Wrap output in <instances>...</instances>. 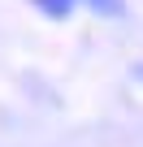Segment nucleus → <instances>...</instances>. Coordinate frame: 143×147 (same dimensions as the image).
<instances>
[{
	"mask_svg": "<svg viewBox=\"0 0 143 147\" xmlns=\"http://www.w3.org/2000/svg\"><path fill=\"white\" fill-rule=\"evenodd\" d=\"M35 5H39V13H48V18H69L74 0H35Z\"/></svg>",
	"mask_w": 143,
	"mask_h": 147,
	"instance_id": "obj_1",
	"label": "nucleus"
},
{
	"mask_svg": "<svg viewBox=\"0 0 143 147\" xmlns=\"http://www.w3.org/2000/svg\"><path fill=\"white\" fill-rule=\"evenodd\" d=\"M83 5H91L100 18H121V13H126V5H121V0H83Z\"/></svg>",
	"mask_w": 143,
	"mask_h": 147,
	"instance_id": "obj_2",
	"label": "nucleus"
},
{
	"mask_svg": "<svg viewBox=\"0 0 143 147\" xmlns=\"http://www.w3.org/2000/svg\"><path fill=\"white\" fill-rule=\"evenodd\" d=\"M139 74H143V69H139Z\"/></svg>",
	"mask_w": 143,
	"mask_h": 147,
	"instance_id": "obj_3",
	"label": "nucleus"
}]
</instances>
